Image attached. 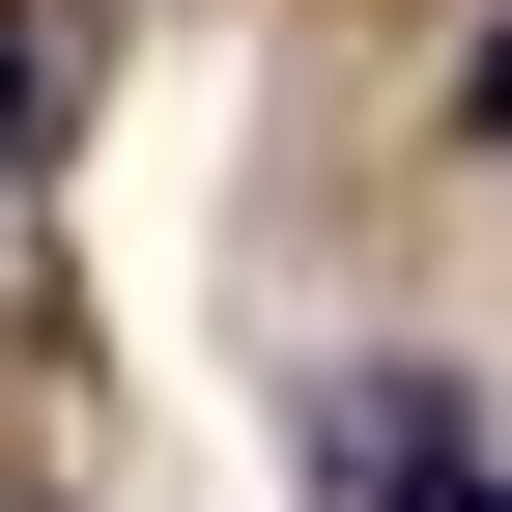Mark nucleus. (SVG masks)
Returning a JSON list of instances; mask_svg holds the SVG:
<instances>
[{"label": "nucleus", "mask_w": 512, "mask_h": 512, "mask_svg": "<svg viewBox=\"0 0 512 512\" xmlns=\"http://www.w3.org/2000/svg\"><path fill=\"white\" fill-rule=\"evenodd\" d=\"M29 143H57V29L0 0V171H29Z\"/></svg>", "instance_id": "f257e3e1"}, {"label": "nucleus", "mask_w": 512, "mask_h": 512, "mask_svg": "<svg viewBox=\"0 0 512 512\" xmlns=\"http://www.w3.org/2000/svg\"><path fill=\"white\" fill-rule=\"evenodd\" d=\"M456 114H484V143H512V29H484V86H456Z\"/></svg>", "instance_id": "f03ea898"}]
</instances>
